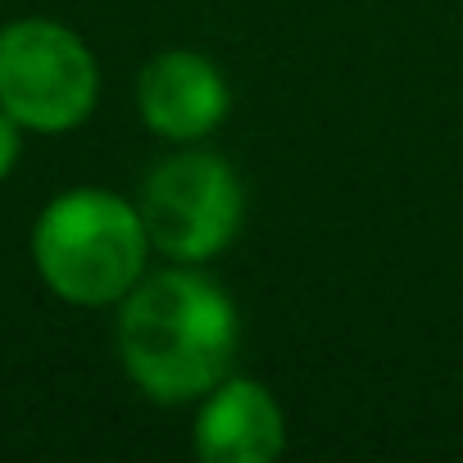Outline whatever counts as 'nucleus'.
Instances as JSON below:
<instances>
[{"instance_id":"f257e3e1","label":"nucleus","mask_w":463,"mask_h":463,"mask_svg":"<svg viewBox=\"0 0 463 463\" xmlns=\"http://www.w3.org/2000/svg\"><path fill=\"white\" fill-rule=\"evenodd\" d=\"M237 341L232 296L191 269L141 278L118 309V359L155 404L204 400L232 373Z\"/></svg>"},{"instance_id":"f03ea898","label":"nucleus","mask_w":463,"mask_h":463,"mask_svg":"<svg viewBox=\"0 0 463 463\" xmlns=\"http://www.w3.org/2000/svg\"><path fill=\"white\" fill-rule=\"evenodd\" d=\"M150 232L137 204L100 186H73L55 195L33 222L37 278L69 305L100 309L123 305L141 282Z\"/></svg>"},{"instance_id":"7ed1b4c3","label":"nucleus","mask_w":463,"mask_h":463,"mask_svg":"<svg viewBox=\"0 0 463 463\" xmlns=\"http://www.w3.org/2000/svg\"><path fill=\"white\" fill-rule=\"evenodd\" d=\"M100 100L91 46L60 19H14L0 28V109L24 132H73Z\"/></svg>"},{"instance_id":"20e7f679","label":"nucleus","mask_w":463,"mask_h":463,"mask_svg":"<svg viewBox=\"0 0 463 463\" xmlns=\"http://www.w3.org/2000/svg\"><path fill=\"white\" fill-rule=\"evenodd\" d=\"M141 218L159 255L177 264H204L237 241L246 195L222 155L182 150L155 164V173L146 177Z\"/></svg>"},{"instance_id":"39448f33","label":"nucleus","mask_w":463,"mask_h":463,"mask_svg":"<svg viewBox=\"0 0 463 463\" xmlns=\"http://www.w3.org/2000/svg\"><path fill=\"white\" fill-rule=\"evenodd\" d=\"M137 109L146 128L164 141H200L209 137L227 109L232 91L218 64L200 51H164L137 78Z\"/></svg>"},{"instance_id":"423d86ee","label":"nucleus","mask_w":463,"mask_h":463,"mask_svg":"<svg viewBox=\"0 0 463 463\" xmlns=\"http://www.w3.org/2000/svg\"><path fill=\"white\" fill-rule=\"evenodd\" d=\"M195 454L204 463H269L287 445V418L255 377H222L195 418Z\"/></svg>"},{"instance_id":"0eeeda50","label":"nucleus","mask_w":463,"mask_h":463,"mask_svg":"<svg viewBox=\"0 0 463 463\" xmlns=\"http://www.w3.org/2000/svg\"><path fill=\"white\" fill-rule=\"evenodd\" d=\"M19 155H24V128H19L5 109H0V182L14 173Z\"/></svg>"}]
</instances>
